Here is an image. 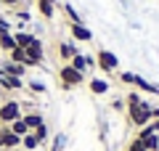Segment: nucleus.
I'll list each match as a JSON object with an SVG mask.
<instances>
[{"mask_svg": "<svg viewBox=\"0 0 159 151\" xmlns=\"http://www.w3.org/2000/svg\"><path fill=\"white\" fill-rule=\"evenodd\" d=\"M0 103H3V98H0Z\"/></svg>", "mask_w": 159, "mask_h": 151, "instance_id": "473e14b6", "label": "nucleus"}, {"mask_svg": "<svg viewBox=\"0 0 159 151\" xmlns=\"http://www.w3.org/2000/svg\"><path fill=\"white\" fill-rule=\"evenodd\" d=\"M0 3H3V6H11V8H13V6H19L21 0H0Z\"/></svg>", "mask_w": 159, "mask_h": 151, "instance_id": "cd10ccee", "label": "nucleus"}, {"mask_svg": "<svg viewBox=\"0 0 159 151\" xmlns=\"http://www.w3.org/2000/svg\"><path fill=\"white\" fill-rule=\"evenodd\" d=\"M48 3H53V6H56V0H48Z\"/></svg>", "mask_w": 159, "mask_h": 151, "instance_id": "7c9ffc66", "label": "nucleus"}, {"mask_svg": "<svg viewBox=\"0 0 159 151\" xmlns=\"http://www.w3.org/2000/svg\"><path fill=\"white\" fill-rule=\"evenodd\" d=\"M88 88H90V93H96V95H103V93H109V80H103V77H93V80H88Z\"/></svg>", "mask_w": 159, "mask_h": 151, "instance_id": "1a4fd4ad", "label": "nucleus"}, {"mask_svg": "<svg viewBox=\"0 0 159 151\" xmlns=\"http://www.w3.org/2000/svg\"><path fill=\"white\" fill-rule=\"evenodd\" d=\"M13 40H16V48H29L32 40H34V34H29V32H13Z\"/></svg>", "mask_w": 159, "mask_h": 151, "instance_id": "f3484780", "label": "nucleus"}, {"mask_svg": "<svg viewBox=\"0 0 159 151\" xmlns=\"http://www.w3.org/2000/svg\"><path fill=\"white\" fill-rule=\"evenodd\" d=\"M0 72H3V74H11V77H21V80H24V74H27V66H21V64H11V61H6L3 66H0Z\"/></svg>", "mask_w": 159, "mask_h": 151, "instance_id": "9b49d317", "label": "nucleus"}, {"mask_svg": "<svg viewBox=\"0 0 159 151\" xmlns=\"http://www.w3.org/2000/svg\"><path fill=\"white\" fill-rule=\"evenodd\" d=\"M13 151H24V149H13Z\"/></svg>", "mask_w": 159, "mask_h": 151, "instance_id": "2f4dec72", "label": "nucleus"}, {"mask_svg": "<svg viewBox=\"0 0 159 151\" xmlns=\"http://www.w3.org/2000/svg\"><path fill=\"white\" fill-rule=\"evenodd\" d=\"M0 48H3V50H13V48H16L13 32H3V34H0Z\"/></svg>", "mask_w": 159, "mask_h": 151, "instance_id": "6ab92c4d", "label": "nucleus"}, {"mask_svg": "<svg viewBox=\"0 0 159 151\" xmlns=\"http://www.w3.org/2000/svg\"><path fill=\"white\" fill-rule=\"evenodd\" d=\"M8 130H11L13 135H19V138H24V135L29 133V127L24 125V119H16V122H11V125H8Z\"/></svg>", "mask_w": 159, "mask_h": 151, "instance_id": "a211bd4d", "label": "nucleus"}, {"mask_svg": "<svg viewBox=\"0 0 159 151\" xmlns=\"http://www.w3.org/2000/svg\"><path fill=\"white\" fill-rule=\"evenodd\" d=\"M143 146H146L148 151H159V133L157 135H146V138H141Z\"/></svg>", "mask_w": 159, "mask_h": 151, "instance_id": "412c9836", "label": "nucleus"}, {"mask_svg": "<svg viewBox=\"0 0 159 151\" xmlns=\"http://www.w3.org/2000/svg\"><path fill=\"white\" fill-rule=\"evenodd\" d=\"M151 119H159V106H154V109H151Z\"/></svg>", "mask_w": 159, "mask_h": 151, "instance_id": "c756f323", "label": "nucleus"}, {"mask_svg": "<svg viewBox=\"0 0 159 151\" xmlns=\"http://www.w3.org/2000/svg\"><path fill=\"white\" fill-rule=\"evenodd\" d=\"M24 112H21V101H13V98H3L0 103V125H11L16 119H21Z\"/></svg>", "mask_w": 159, "mask_h": 151, "instance_id": "7ed1b4c3", "label": "nucleus"}, {"mask_svg": "<svg viewBox=\"0 0 159 151\" xmlns=\"http://www.w3.org/2000/svg\"><path fill=\"white\" fill-rule=\"evenodd\" d=\"M127 151H148V149L143 146V140H141V138H133L130 143H127Z\"/></svg>", "mask_w": 159, "mask_h": 151, "instance_id": "5701e85b", "label": "nucleus"}, {"mask_svg": "<svg viewBox=\"0 0 159 151\" xmlns=\"http://www.w3.org/2000/svg\"><path fill=\"white\" fill-rule=\"evenodd\" d=\"M93 64H96V58H93V56H82V53L77 50V53L72 56V61H69V66H74L77 72H85V69L93 66Z\"/></svg>", "mask_w": 159, "mask_h": 151, "instance_id": "6e6552de", "label": "nucleus"}, {"mask_svg": "<svg viewBox=\"0 0 159 151\" xmlns=\"http://www.w3.org/2000/svg\"><path fill=\"white\" fill-rule=\"evenodd\" d=\"M77 53V48H74L72 43H58V56H61V61H72V56Z\"/></svg>", "mask_w": 159, "mask_h": 151, "instance_id": "2eb2a0df", "label": "nucleus"}, {"mask_svg": "<svg viewBox=\"0 0 159 151\" xmlns=\"http://www.w3.org/2000/svg\"><path fill=\"white\" fill-rule=\"evenodd\" d=\"M24 53H27L29 66H40V64L45 61V45H43V40L34 37V40H32V45H29V48H24Z\"/></svg>", "mask_w": 159, "mask_h": 151, "instance_id": "39448f33", "label": "nucleus"}, {"mask_svg": "<svg viewBox=\"0 0 159 151\" xmlns=\"http://www.w3.org/2000/svg\"><path fill=\"white\" fill-rule=\"evenodd\" d=\"M3 32H11V24H8V19L0 16V34H3Z\"/></svg>", "mask_w": 159, "mask_h": 151, "instance_id": "bb28decb", "label": "nucleus"}, {"mask_svg": "<svg viewBox=\"0 0 159 151\" xmlns=\"http://www.w3.org/2000/svg\"><path fill=\"white\" fill-rule=\"evenodd\" d=\"M29 90H32V93H45V85H43V82H29Z\"/></svg>", "mask_w": 159, "mask_h": 151, "instance_id": "a878e982", "label": "nucleus"}, {"mask_svg": "<svg viewBox=\"0 0 159 151\" xmlns=\"http://www.w3.org/2000/svg\"><path fill=\"white\" fill-rule=\"evenodd\" d=\"M32 133H34V138H37L40 143H45V140H48V122H43L40 127H34Z\"/></svg>", "mask_w": 159, "mask_h": 151, "instance_id": "4be33fe9", "label": "nucleus"}, {"mask_svg": "<svg viewBox=\"0 0 159 151\" xmlns=\"http://www.w3.org/2000/svg\"><path fill=\"white\" fill-rule=\"evenodd\" d=\"M21 119H24V125H27V127H29V133H32L34 127H40V125L45 122V117H43V114H40V112H29V114H24Z\"/></svg>", "mask_w": 159, "mask_h": 151, "instance_id": "f8f14e48", "label": "nucleus"}, {"mask_svg": "<svg viewBox=\"0 0 159 151\" xmlns=\"http://www.w3.org/2000/svg\"><path fill=\"white\" fill-rule=\"evenodd\" d=\"M69 32H72V37L80 40V43H90L93 40V32L85 27V24H69Z\"/></svg>", "mask_w": 159, "mask_h": 151, "instance_id": "0eeeda50", "label": "nucleus"}, {"mask_svg": "<svg viewBox=\"0 0 159 151\" xmlns=\"http://www.w3.org/2000/svg\"><path fill=\"white\" fill-rule=\"evenodd\" d=\"M40 146H43V143L34 138V133H27V135L21 138V149H24V151H37Z\"/></svg>", "mask_w": 159, "mask_h": 151, "instance_id": "dca6fc26", "label": "nucleus"}, {"mask_svg": "<svg viewBox=\"0 0 159 151\" xmlns=\"http://www.w3.org/2000/svg\"><path fill=\"white\" fill-rule=\"evenodd\" d=\"M96 64H98V69L101 72H106V74H114L119 69V58H117V53H111V50H106V48H98V53L96 56Z\"/></svg>", "mask_w": 159, "mask_h": 151, "instance_id": "20e7f679", "label": "nucleus"}, {"mask_svg": "<svg viewBox=\"0 0 159 151\" xmlns=\"http://www.w3.org/2000/svg\"><path fill=\"white\" fill-rule=\"evenodd\" d=\"M34 8H37V13L43 19H56V6L48 3V0H34Z\"/></svg>", "mask_w": 159, "mask_h": 151, "instance_id": "9d476101", "label": "nucleus"}, {"mask_svg": "<svg viewBox=\"0 0 159 151\" xmlns=\"http://www.w3.org/2000/svg\"><path fill=\"white\" fill-rule=\"evenodd\" d=\"M119 80H122L125 85H133V80H135V74H133V72H119Z\"/></svg>", "mask_w": 159, "mask_h": 151, "instance_id": "393cba45", "label": "nucleus"}, {"mask_svg": "<svg viewBox=\"0 0 159 151\" xmlns=\"http://www.w3.org/2000/svg\"><path fill=\"white\" fill-rule=\"evenodd\" d=\"M61 8H64V13L69 16V24H82V19H80V13L74 11V6H72V3H64Z\"/></svg>", "mask_w": 159, "mask_h": 151, "instance_id": "aec40b11", "label": "nucleus"}, {"mask_svg": "<svg viewBox=\"0 0 159 151\" xmlns=\"http://www.w3.org/2000/svg\"><path fill=\"white\" fill-rule=\"evenodd\" d=\"M133 88L143 90V93H151V95H159V88H157V85L146 82V80H143V77H138V74H135V80H133Z\"/></svg>", "mask_w": 159, "mask_h": 151, "instance_id": "ddd939ff", "label": "nucleus"}, {"mask_svg": "<svg viewBox=\"0 0 159 151\" xmlns=\"http://www.w3.org/2000/svg\"><path fill=\"white\" fill-rule=\"evenodd\" d=\"M151 109L154 103H148L146 98H141L138 103H127V119H130L133 127H143V125L151 122Z\"/></svg>", "mask_w": 159, "mask_h": 151, "instance_id": "f257e3e1", "label": "nucleus"}, {"mask_svg": "<svg viewBox=\"0 0 159 151\" xmlns=\"http://www.w3.org/2000/svg\"><path fill=\"white\" fill-rule=\"evenodd\" d=\"M8 61H11V64H21V66H29L24 48H13V50H8Z\"/></svg>", "mask_w": 159, "mask_h": 151, "instance_id": "4468645a", "label": "nucleus"}, {"mask_svg": "<svg viewBox=\"0 0 159 151\" xmlns=\"http://www.w3.org/2000/svg\"><path fill=\"white\" fill-rule=\"evenodd\" d=\"M16 19H21V21H29V13H27V11H21V13H16Z\"/></svg>", "mask_w": 159, "mask_h": 151, "instance_id": "c85d7f7f", "label": "nucleus"}, {"mask_svg": "<svg viewBox=\"0 0 159 151\" xmlns=\"http://www.w3.org/2000/svg\"><path fill=\"white\" fill-rule=\"evenodd\" d=\"M0 149H21V138L19 135H13L11 130H8V125H0Z\"/></svg>", "mask_w": 159, "mask_h": 151, "instance_id": "423d86ee", "label": "nucleus"}, {"mask_svg": "<svg viewBox=\"0 0 159 151\" xmlns=\"http://www.w3.org/2000/svg\"><path fill=\"white\" fill-rule=\"evenodd\" d=\"M111 109H114V112H125V109H127V101L125 98H114L111 101Z\"/></svg>", "mask_w": 159, "mask_h": 151, "instance_id": "b1692460", "label": "nucleus"}, {"mask_svg": "<svg viewBox=\"0 0 159 151\" xmlns=\"http://www.w3.org/2000/svg\"><path fill=\"white\" fill-rule=\"evenodd\" d=\"M58 80H61V88L64 90H72V88H80V85H85V72H77L74 66L69 64H61L58 66Z\"/></svg>", "mask_w": 159, "mask_h": 151, "instance_id": "f03ea898", "label": "nucleus"}]
</instances>
